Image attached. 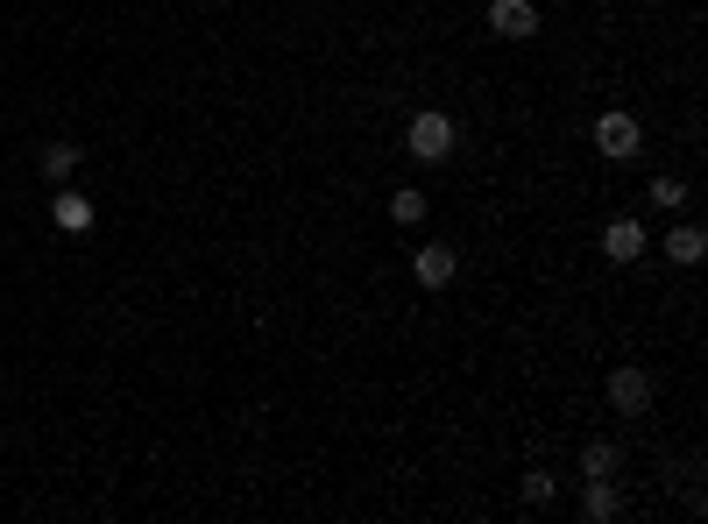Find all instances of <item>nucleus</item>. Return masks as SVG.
<instances>
[{
	"instance_id": "12",
	"label": "nucleus",
	"mask_w": 708,
	"mask_h": 524,
	"mask_svg": "<svg viewBox=\"0 0 708 524\" xmlns=\"http://www.w3.org/2000/svg\"><path fill=\"white\" fill-rule=\"evenodd\" d=\"M581 511H589L595 524H602V517H616V482H610V475H602V482H589V497H581Z\"/></svg>"
},
{
	"instance_id": "11",
	"label": "nucleus",
	"mask_w": 708,
	"mask_h": 524,
	"mask_svg": "<svg viewBox=\"0 0 708 524\" xmlns=\"http://www.w3.org/2000/svg\"><path fill=\"white\" fill-rule=\"evenodd\" d=\"M390 220H397V228H418V220H426V191H390Z\"/></svg>"
},
{
	"instance_id": "7",
	"label": "nucleus",
	"mask_w": 708,
	"mask_h": 524,
	"mask_svg": "<svg viewBox=\"0 0 708 524\" xmlns=\"http://www.w3.org/2000/svg\"><path fill=\"white\" fill-rule=\"evenodd\" d=\"M50 213H57V228H65V234H85V228H93V199H79V191H57Z\"/></svg>"
},
{
	"instance_id": "14",
	"label": "nucleus",
	"mask_w": 708,
	"mask_h": 524,
	"mask_svg": "<svg viewBox=\"0 0 708 524\" xmlns=\"http://www.w3.org/2000/svg\"><path fill=\"white\" fill-rule=\"evenodd\" d=\"M524 503H553V475H538V468L524 475Z\"/></svg>"
},
{
	"instance_id": "3",
	"label": "nucleus",
	"mask_w": 708,
	"mask_h": 524,
	"mask_svg": "<svg viewBox=\"0 0 708 524\" xmlns=\"http://www.w3.org/2000/svg\"><path fill=\"white\" fill-rule=\"evenodd\" d=\"M610 404L624 418H645L652 411V376H645V369H610Z\"/></svg>"
},
{
	"instance_id": "13",
	"label": "nucleus",
	"mask_w": 708,
	"mask_h": 524,
	"mask_svg": "<svg viewBox=\"0 0 708 524\" xmlns=\"http://www.w3.org/2000/svg\"><path fill=\"white\" fill-rule=\"evenodd\" d=\"M645 199H652L659 213H673V206H687V185H681V177H652V185H645Z\"/></svg>"
},
{
	"instance_id": "1",
	"label": "nucleus",
	"mask_w": 708,
	"mask_h": 524,
	"mask_svg": "<svg viewBox=\"0 0 708 524\" xmlns=\"http://www.w3.org/2000/svg\"><path fill=\"white\" fill-rule=\"evenodd\" d=\"M404 142H411L418 163H440L446 149H454V121H446L440 107H426V114H411V135H404Z\"/></svg>"
},
{
	"instance_id": "4",
	"label": "nucleus",
	"mask_w": 708,
	"mask_h": 524,
	"mask_svg": "<svg viewBox=\"0 0 708 524\" xmlns=\"http://www.w3.org/2000/svg\"><path fill=\"white\" fill-rule=\"evenodd\" d=\"M489 28L503 43H524V36H538V8L532 0H489Z\"/></svg>"
},
{
	"instance_id": "5",
	"label": "nucleus",
	"mask_w": 708,
	"mask_h": 524,
	"mask_svg": "<svg viewBox=\"0 0 708 524\" xmlns=\"http://www.w3.org/2000/svg\"><path fill=\"white\" fill-rule=\"evenodd\" d=\"M602 248H610V263H638L645 256V228L638 220H610V228H602Z\"/></svg>"
},
{
	"instance_id": "6",
	"label": "nucleus",
	"mask_w": 708,
	"mask_h": 524,
	"mask_svg": "<svg viewBox=\"0 0 708 524\" xmlns=\"http://www.w3.org/2000/svg\"><path fill=\"white\" fill-rule=\"evenodd\" d=\"M411 269H418V283H426V291H440V283H454V269H461V263H454V248L432 242V248H418V263H411Z\"/></svg>"
},
{
	"instance_id": "10",
	"label": "nucleus",
	"mask_w": 708,
	"mask_h": 524,
	"mask_svg": "<svg viewBox=\"0 0 708 524\" xmlns=\"http://www.w3.org/2000/svg\"><path fill=\"white\" fill-rule=\"evenodd\" d=\"M581 475H589V482L616 475V446H610V440H589V446H581Z\"/></svg>"
},
{
	"instance_id": "8",
	"label": "nucleus",
	"mask_w": 708,
	"mask_h": 524,
	"mask_svg": "<svg viewBox=\"0 0 708 524\" xmlns=\"http://www.w3.org/2000/svg\"><path fill=\"white\" fill-rule=\"evenodd\" d=\"M666 256L681 263V269H695V263L708 256V234H701V228H673V234H666Z\"/></svg>"
},
{
	"instance_id": "2",
	"label": "nucleus",
	"mask_w": 708,
	"mask_h": 524,
	"mask_svg": "<svg viewBox=\"0 0 708 524\" xmlns=\"http://www.w3.org/2000/svg\"><path fill=\"white\" fill-rule=\"evenodd\" d=\"M595 149H602L610 163H630V156L645 149V135H638V121H630V114H602V121H595Z\"/></svg>"
},
{
	"instance_id": "9",
	"label": "nucleus",
	"mask_w": 708,
	"mask_h": 524,
	"mask_svg": "<svg viewBox=\"0 0 708 524\" xmlns=\"http://www.w3.org/2000/svg\"><path fill=\"white\" fill-rule=\"evenodd\" d=\"M36 163H43V177H50V185H65V177L79 171V149H71V142H43Z\"/></svg>"
}]
</instances>
